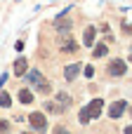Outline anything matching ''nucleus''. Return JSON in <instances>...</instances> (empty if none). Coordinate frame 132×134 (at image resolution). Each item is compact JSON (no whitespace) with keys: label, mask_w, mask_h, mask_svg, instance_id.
Wrapping results in <instances>:
<instances>
[{"label":"nucleus","mask_w":132,"mask_h":134,"mask_svg":"<svg viewBox=\"0 0 132 134\" xmlns=\"http://www.w3.org/2000/svg\"><path fill=\"white\" fill-rule=\"evenodd\" d=\"M125 71H128V66H125V61H123V59H113V61L109 64V75H113V78L125 75Z\"/></svg>","instance_id":"nucleus-6"},{"label":"nucleus","mask_w":132,"mask_h":134,"mask_svg":"<svg viewBox=\"0 0 132 134\" xmlns=\"http://www.w3.org/2000/svg\"><path fill=\"white\" fill-rule=\"evenodd\" d=\"M35 90H38L40 94H50V90H52V87H50V82H47V80H43V82H40Z\"/></svg>","instance_id":"nucleus-15"},{"label":"nucleus","mask_w":132,"mask_h":134,"mask_svg":"<svg viewBox=\"0 0 132 134\" xmlns=\"http://www.w3.org/2000/svg\"><path fill=\"white\" fill-rule=\"evenodd\" d=\"M12 106V97L7 92H0V108H9Z\"/></svg>","instance_id":"nucleus-14"},{"label":"nucleus","mask_w":132,"mask_h":134,"mask_svg":"<svg viewBox=\"0 0 132 134\" xmlns=\"http://www.w3.org/2000/svg\"><path fill=\"white\" fill-rule=\"evenodd\" d=\"M125 108H128V101H123V99L113 101V104L109 106V118H111V120H118V118L125 113Z\"/></svg>","instance_id":"nucleus-5"},{"label":"nucleus","mask_w":132,"mask_h":134,"mask_svg":"<svg viewBox=\"0 0 132 134\" xmlns=\"http://www.w3.org/2000/svg\"><path fill=\"white\" fill-rule=\"evenodd\" d=\"M54 26H57V31H61V33H68V31L73 28V19L68 16V9L61 12V14L54 19Z\"/></svg>","instance_id":"nucleus-3"},{"label":"nucleus","mask_w":132,"mask_h":134,"mask_svg":"<svg viewBox=\"0 0 132 134\" xmlns=\"http://www.w3.org/2000/svg\"><path fill=\"white\" fill-rule=\"evenodd\" d=\"M57 104H61V108H66V106L73 104V99H71L66 92H57Z\"/></svg>","instance_id":"nucleus-11"},{"label":"nucleus","mask_w":132,"mask_h":134,"mask_svg":"<svg viewBox=\"0 0 132 134\" xmlns=\"http://www.w3.org/2000/svg\"><path fill=\"white\" fill-rule=\"evenodd\" d=\"M45 111H47V113H59L61 106H57L54 101H47V104H45Z\"/></svg>","instance_id":"nucleus-16"},{"label":"nucleus","mask_w":132,"mask_h":134,"mask_svg":"<svg viewBox=\"0 0 132 134\" xmlns=\"http://www.w3.org/2000/svg\"><path fill=\"white\" fill-rule=\"evenodd\" d=\"M14 49H17V52H21V49H24V40H17V45H14Z\"/></svg>","instance_id":"nucleus-20"},{"label":"nucleus","mask_w":132,"mask_h":134,"mask_svg":"<svg viewBox=\"0 0 132 134\" xmlns=\"http://www.w3.org/2000/svg\"><path fill=\"white\" fill-rule=\"evenodd\" d=\"M85 75L92 78V75H94V66H85Z\"/></svg>","instance_id":"nucleus-19"},{"label":"nucleus","mask_w":132,"mask_h":134,"mask_svg":"<svg viewBox=\"0 0 132 134\" xmlns=\"http://www.w3.org/2000/svg\"><path fill=\"white\" fill-rule=\"evenodd\" d=\"M0 134H12V127L7 120H0Z\"/></svg>","instance_id":"nucleus-17"},{"label":"nucleus","mask_w":132,"mask_h":134,"mask_svg":"<svg viewBox=\"0 0 132 134\" xmlns=\"http://www.w3.org/2000/svg\"><path fill=\"white\" fill-rule=\"evenodd\" d=\"M94 38H97V28L94 26H87L85 28V35H83V45L85 47H92L94 45Z\"/></svg>","instance_id":"nucleus-8"},{"label":"nucleus","mask_w":132,"mask_h":134,"mask_svg":"<svg viewBox=\"0 0 132 134\" xmlns=\"http://www.w3.org/2000/svg\"><path fill=\"white\" fill-rule=\"evenodd\" d=\"M28 122H31V127L38 134L47 132V118H45V113H31L28 115Z\"/></svg>","instance_id":"nucleus-2"},{"label":"nucleus","mask_w":132,"mask_h":134,"mask_svg":"<svg viewBox=\"0 0 132 134\" xmlns=\"http://www.w3.org/2000/svg\"><path fill=\"white\" fill-rule=\"evenodd\" d=\"M125 134H132V125H130V127H125Z\"/></svg>","instance_id":"nucleus-22"},{"label":"nucleus","mask_w":132,"mask_h":134,"mask_svg":"<svg viewBox=\"0 0 132 134\" xmlns=\"http://www.w3.org/2000/svg\"><path fill=\"white\" fill-rule=\"evenodd\" d=\"M94 49H92V57L94 59H102V57H106L109 54V45L106 42H99V45H92Z\"/></svg>","instance_id":"nucleus-9"},{"label":"nucleus","mask_w":132,"mask_h":134,"mask_svg":"<svg viewBox=\"0 0 132 134\" xmlns=\"http://www.w3.org/2000/svg\"><path fill=\"white\" fill-rule=\"evenodd\" d=\"M123 28H125V33H132V26L128 24V21H123Z\"/></svg>","instance_id":"nucleus-21"},{"label":"nucleus","mask_w":132,"mask_h":134,"mask_svg":"<svg viewBox=\"0 0 132 134\" xmlns=\"http://www.w3.org/2000/svg\"><path fill=\"white\" fill-rule=\"evenodd\" d=\"M26 78H28V82H33V85H40V82H43V80H45V78H43V73H40V71H31V73H28V75H26Z\"/></svg>","instance_id":"nucleus-12"},{"label":"nucleus","mask_w":132,"mask_h":134,"mask_svg":"<svg viewBox=\"0 0 132 134\" xmlns=\"http://www.w3.org/2000/svg\"><path fill=\"white\" fill-rule=\"evenodd\" d=\"M52 134H71V132H68L66 127H61V125H57V127H54V132H52Z\"/></svg>","instance_id":"nucleus-18"},{"label":"nucleus","mask_w":132,"mask_h":134,"mask_svg":"<svg viewBox=\"0 0 132 134\" xmlns=\"http://www.w3.org/2000/svg\"><path fill=\"white\" fill-rule=\"evenodd\" d=\"M26 68H28L26 59H24V57H19V59L14 61V75H26Z\"/></svg>","instance_id":"nucleus-10"},{"label":"nucleus","mask_w":132,"mask_h":134,"mask_svg":"<svg viewBox=\"0 0 132 134\" xmlns=\"http://www.w3.org/2000/svg\"><path fill=\"white\" fill-rule=\"evenodd\" d=\"M130 61H132V57H130Z\"/></svg>","instance_id":"nucleus-23"},{"label":"nucleus","mask_w":132,"mask_h":134,"mask_svg":"<svg viewBox=\"0 0 132 134\" xmlns=\"http://www.w3.org/2000/svg\"><path fill=\"white\" fill-rule=\"evenodd\" d=\"M19 101H21V104H33L31 90H19Z\"/></svg>","instance_id":"nucleus-13"},{"label":"nucleus","mask_w":132,"mask_h":134,"mask_svg":"<svg viewBox=\"0 0 132 134\" xmlns=\"http://www.w3.org/2000/svg\"><path fill=\"white\" fill-rule=\"evenodd\" d=\"M80 68H83L80 64H68V66L64 68V78H66L68 82H73V80L78 78V73H80Z\"/></svg>","instance_id":"nucleus-7"},{"label":"nucleus","mask_w":132,"mask_h":134,"mask_svg":"<svg viewBox=\"0 0 132 134\" xmlns=\"http://www.w3.org/2000/svg\"><path fill=\"white\" fill-rule=\"evenodd\" d=\"M102 106H104V101H102V99H92L83 111H85V115H87L90 120H97V118L102 115Z\"/></svg>","instance_id":"nucleus-4"},{"label":"nucleus","mask_w":132,"mask_h":134,"mask_svg":"<svg viewBox=\"0 0 132 134\" xmlns=\"http://www.w3.org/2000/svg\"><path fill=\"white\" fill-rule=\"evenodd\" d=\"M59 47H61V52H66V54L78 52V42H76V38H71V33H61V35H59Z\"/></svg>","instance_id":"nucleus-1"}]
</instances>
